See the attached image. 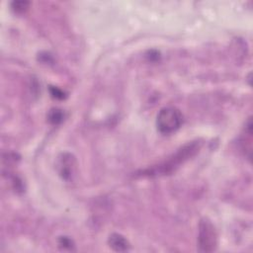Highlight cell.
<instances>
[{"label":"cell","mask_w":253,"mask_h":253,"mask_svg":"<svg viewBox=\"0 0 253 253\" xmlns=\"http://www.w3.org/2000/svg\"><path fill=\"white\" fill-rule=\"evenodd\" d=\"M183 124V115L175 107L162 108L156 118V126L162 134L175 132Z\"/></svg>","instance_id":"6da1fadb"},{"label":"cell","mask_w":253,"mask_h":253,"mask_svg":"<svg viewBox=\"0 0 253 253\" xmlns=\"http://www.w3.org/2000/svg\"><path fill=\"white\" fill-rule=\"evenodd\" d=\"M198 245L201 252H212L217 247V233L208 217L202 218L199 222Z\"/></svg>","instance_id":"7a4b0ae2"},{"label":"cell","mask_w":253,"mask_h":253,"mask_svg":"<svg viewBox=\"0 0 253 253\" xmlns=\"http://www.w3.org/2000/svg\"><path fill=\"white\" fill-rule=\"evenodd\" d=\"M200 148V143L195 141V142H191L188 143L186 145H184L183 147H181L174 155L172 158L168 159L165 163H163L160 166L154 167L152 169L153 173L158 175L159 174H166V173H170L172 172L176 167H178L181 163H183L185 160H187L189 157H191L192 155H194L197 150H199Z\"/></svg>","instance_id":"3957f363"},{"label":"cell","mask_w":253,"mask_h":253,"mask_svg":"<svg viewBox=\"0 0 253 253\" xmlns=\"http://www.w3.org/2000/svg\"><path fill=\"white\" fill-rule=\"evenodd\" d=\"M75 165H76V161L72 154L62 153L61 156L59 157L58 163H57V167H58L60 176L64 180H70L74 173Z\"/></svg>","instance_id":"277c9868"},{"label":"cell","mask_w":253,"mask_h":253,"mask_svg":"<svg viewBox=\"0 0 253 253\" xmlns=\"http://www.w3.org/2000/svg\"><path fill=\"white\" fill-rule=\"evenodd\" d=\"M109 246L116 252H126L129 249V243L125 236L120 233H112L108 239Z\"/></svg>","instance_id":"5b68a950"},{"label":"cell","mask_w":253,"mask_h":253,"mask_svg":"<svg viewBox=\"0 0 253 253\" xmlns=\"http://www.w3.org/2000/svg\"><path fill=\"white\" fill-rule=\"evenodd\" d=\"M64 114L59 109H52L48 113V121L53 125H58L63 121Z\"/></svg>","instance_id":"8992f818"},{"label":"cell","mask_w":253,"mask_h":253,"mask_svg":"<svg viewBox=\"0 0 253 253\" xmlns=\"http://www.w3.org/2000/svg\"><path fill=\"white\" fill-rule=\"evenodd\" d=\"M29 6L28 1H14L12 2V9L16 13H24Z\"/></svg>","instance_id":"52a82bcc"},{"label":"cell","mask_w":253,"mask_h":253,"mask_svg":"<svg viewBox=\"0 0 253 253\" xmlns=\"http://www.w3.org/2000/svg\"><path fill=\"white\" fill-rule=\"evenodd\" d=\"M59 245L62 246L63 248H68V249H71V247L73 246L72 240L69 239L68 237H65V236L60 237V239H59Z\"/></svg>","instance_id":"ba28073f"},{"label":"cell","mask_w":253,"mask_h":253,"mask_svg":"<svg viewBox=\"0 0 253 253\" xmlns=\"http://www.w3.org/2000/svg\"><path fill=\"white\" fill-rule=\"evenodd\" d=\"M50 92H51V95L56 99H63L64 98V93L56 87H51Z\"/></svg>","instance_id":"9c48e42d"}]
</instances>
